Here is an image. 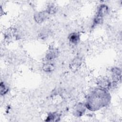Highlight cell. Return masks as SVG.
Returning a JSON list of instances; mask_svg holds the SVG:
<instances>
[{
    "label": "cell",
    "instance_id": "5",
    "mask_svg": "<svg viewBox=\"0 0 122 122\" xmlns=\"http://www.w3.org/2000/svg\"><path fill=\"white\" fill-rule=\"evenodd\" d=\"M60 118V115L57 112L50 113L47 117L46 121H58Z\"/></svg>",
    "mask_w": 122,
    "mask_h": 122
},
{
    "label": "cell",
    "instance_id": "7",
    "mask_svg": "<svg viewBox=\"0 0 122 122\" xmlns=\"http://www.w3.org/2000/svg\"><path fill=\"white\" fill-rule=\"evenodd\" d=\"M57 51H56L55 50H50V51L47 54L46 57L48 60H51L56 57V56H57Z\"/></svg>",
    "mask_w": 122,
    "mask_h": 122
},
{
    "label": "cell",
    "instance_id": "1",
    "mask_svg": "<svg viewBox=\"0 0 122 122\" xmlns=\"http://www.w3.org/2000/svg\"><path fill=\"white\" fill-rule=\"evenodd\" d=\"M111 100L108 90L98 87L90 92L87 95L86 108L91 111H97L107 105Z\"/></svg>",
    "mask_w": 122,
    "mask_h": 122
},
{
    "label": "cell",
    "instance_id": "8",
    "mask_svg": "<svg viewBox=\"0 0 122 122\" xmlns=\"http://www.w3.org/2000/svg\"><path fill=\"white\" fill-rule=\"evenodd\" d=\"M0 87V95L1 96L5 95L8 92L9 88L8 86L5 84H4L3 82H2V81L1 82Z\"/></svg>",
    "mask_w": 122,
    "mask_h": 122
},
{
    "label": "cell",
    "instance_id": "9",
    "mask_svg": "<svg viewBox=\"0 0 122 122\" xmlns=\"http://www.w3.org/2000/svg\"><path fill=\"white\" fill-rule=\"evenodd\" d=\"M53 69V66L52 64L48 63L44 65L43 67V69L46 71H50Z\"/></svg>",
    "mask_w": 122,
    "mask_h": 122
},
{
    "label": "cell",
    "instance_id": "6",
    "mask_svg": "<svg viewBox=\"0 0 122 122\" xmlns=\"http://www.w3.org/2000/svg\"><path fill=\"white\" fill-rule=\"evenodd\" d=\"M70 41L73 44H76L79 42L80 39V36L77 33H73L71 34L69 37Z\"/></svg>",
    "mask_w": 122,
    "mask_h": 122
},
{
    "label": "cell",
    "instance_id": "2",
    "mask_svg": "<svg viewBox=\"0 0 122 122\" xmlns=\"http://www.w3.org/2000/svg\"><path fill=\"white\" fill-rule=\"evenodd\" d=\"M108 12V7L105 5H101L98 10L96 16L94 20V25H96L101 23L103 17Z\"/></svg>",
    "mask_w": 122,
    "mask_h": 122
},
{
    "label": "cell",
    "instance_id": "3",
    "mask_svg": "<svg viewBox=\"0 0 122 122\" xmlns=\"http://www.w3.org/2000/svg\"><path fill=\"white\" fill-rule=\"evenodd\" d=\"M86 107L85 104L79 103L74 109V114L76 116H81L86 111Z\"/></svg>",
    "mask_w": 122,
    "mask_h": 122
},
{
    "label": "cell",
    "instance_id": "4",
    "mask_svg": "<svg viewBox=\"0 0 122 122\" xmlns=\"http://www.w3.org/2000/svg\"><path fill=\"white\" fill-rule=\"evenodd\" d=\"M48 13H49L48 11L39 12L35 15V19L38 22H41L46 19Z\"/></svg>",
    "mask_w": 122,
    "mask_h": 122
}]
</instances>
